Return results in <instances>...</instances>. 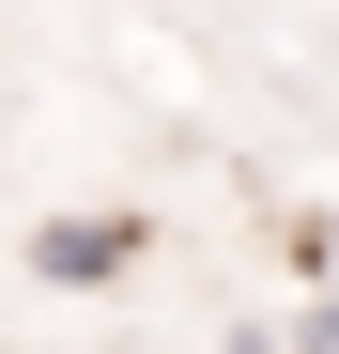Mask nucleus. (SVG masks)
<instances>
[{
  "instance_id": "f257e3e1",
  "label": "nucleus",
  "mask_w": 339,
  "mask_h": 354,
  "mask_svg": "<svg viewBox=\"0 0 339 354\" xmlns=\"http://www.w3.org/2000/svg\"><path fill=\"white\" fill-rule=\"evenodd\" d=\"M31 262L46 277H124L139 262V216H62V231H31Z\"/></svg>"
},
{
  "instance_id": "f03ea898",
  "label": "nucleus",
  "mask_w": 339,
  "mask_h": 354,
  "mask_svg": "<svg viewBox=\"0 0 339 354\" xmlns=\"http://www.w3.org/2000/svg\"><path fill=\"white\" fill-rule=\"evenodd\" d=\"M293 354H339V308H293Z\"/></svg>"
}]
</instances>
